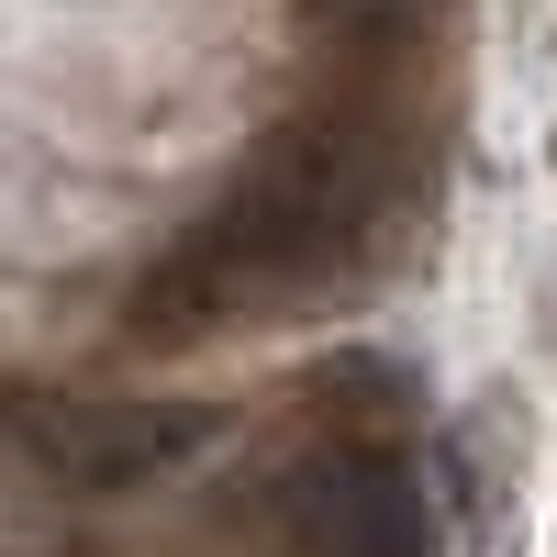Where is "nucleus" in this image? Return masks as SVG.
I'll use <instances>...</instances> for the list:
<instances>
[{
	"label": "nucleus",
	"instance_id": "f257e3e1",
	"mask_svg": "<svg viewBox=\"0 0 557 557\" xmlns=\"http://www.w3.org/2000/svg\"><path fill=\"white\" fill-rule=\"evenodd\" d=\"M380 146L357 123H278L246 157V178L201 223V257L223 290H278V278H335L368 223H380Z\"/></svg>",
	"mask_w": 557,
	"mask_h": 557
},
{
	"label": "nucleus",
	"instance_id": "39448f33",
	"mask_svg": "<svg viewBox=\"0 0 557 557\" xmlns=\"http://www.w3.org/2000/svg\"><path fill=\"white\" fill-rule=\"evenodd\" d=\"M401 0H312V23H346V34H391Z\"/></svg>",
	"mask_w": 557,
	"mask_h": 557
},
{
	"label": "nucleus",
	"instance_id": "20e7f679",
	"mask_svg": "<svg viewBox=\"0 0 557 557\" xmlns=\"http://www.w3.org/2000/svg\"><path fill=\"white\" fill-rule=\"evenodd\" d=\"M134 312H146V323H134L146 346H190L201 323H223V278H212V257L190 246L168 278H146V301H134Z\"/></svg>",
	"mask_w": 557,
	"mask_h": 557
},
{
	"label": "nucleus",
	"instance_id": "f03ea898",
	"mask_svg": "<svg viewBox=\"0 0 557 557\" xmlns=\"http://www.w3.org/2000/svg\"><path fill=\"white\" fill-rule=\"evenodd\" d=\"M268 513L301 557H435V513L412 491V469L368 435H335V446L290 457L268 480Z\"/></svg>",
	"mask_w": 557,
	"mask_h": 557
},
{
	"label": "nucleus",
	"instance_id": "7ed1b4c3",
	"mask_svg": "<svg viewBox=\"0 0 557 557\" xmlns=\"http://www.w3.org/2000/svg\"><path fill=\"white\" fill-rule=\"evenodd\" d=\"M201 446H212L201 401H67V412L34 424V457L67 491H146V480H168L178 457H201Z\"/></svg>",
	"mask_w": 557,
	"mask_h": 557
}]
</instances>
